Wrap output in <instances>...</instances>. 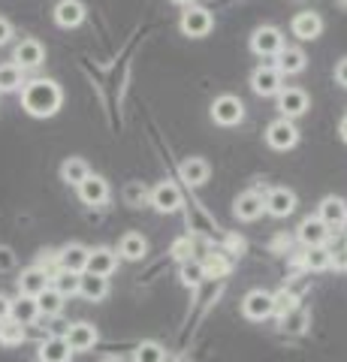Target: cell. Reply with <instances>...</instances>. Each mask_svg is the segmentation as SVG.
<instances>
[{
  "mask_svg": "<svg viewBox=\"0 0 347 362\" xmlns=\"http://www.w3.org/2000/svg\"><path fill=\"white\" fill-rule=\"evenodd\" d=\"M64 103V90L54 78H30L21 88V106L30 118H52Z\"/></svg>",
  "mask_w": 347,
  "mask_h": 362,
  "instance_id": "cell-1",
  "label": "cell"
},
{
  "mask_svg": "<svg viewBox=\"0 0 347 362\" xmlns=\"http://www.w3.org/2000/svg\"><path fill=\"white\" fill-rule=\"evenodd\" d=\"M178 28H182L184 37H194V40H203L211 33V28H215V18H211V13L206 6H184L182 13V21H178Z\"/></svg>",
  "mask_w": 347,
  "mask_h": 362,
  "instance_id": "cell-2",
  "label": "cell"
},
{
  "mask_svg": "<svg viewBox=\"0 0 347 362\" xmlns=\"http://www.w3.org/2000/svg\"><path fill=\"white\" fill-rule=\"evenodd\" d=\"M284 33L278 30L275 25H263L254 30L251 37V52L257 54V58H278V52L284 49Z\"/></svg>",
  "mask_w": 347,
  "mask_h": 362,
  "instance_id": "cell-3",
  "label": "cell"
},
{
  "mask_svg": "<svg viewBox=\"0 0 347 362\" xmlns=\"http://www.w3.org/2000/svg\"><path fill=\"white\" fill-rule=\"evenodd\" d=\"M211 121L220 124V127H236L245 121V103L233 94H220L211 103Z\"/></svg>",
  "mask_w": 347,
  "mask_h": 362,
  "instance_id": "cell-4",
  "label": "cell"
},
{
  "mask_svg": "<svg viewBox=\"0 0 347 362\" xmlns=\"http://www.w3.org/2000/svg\"><path fill=\"white\" fill-rule=\"evenodd\" d=\"M266 142H269V148H275V151H290V148H293V145L299 142L296 124L287 121V118L272 121V124L266 127Z\"/></svg>",
  "mask_w": 347,
  "mask_h": 362,
  "instance_id": "cell-5",
  "label": "cell"
},
{
  "mask_svg": "<svg viewBox=\"0 0 347 362\" xmlns=\"http://www.w3.org/2000/svg\"><path fill=\"white\" fill-rule=\"evenodd\" d=\"M278 109H281V118L293 121L299 115H305V112L311 109V97L305 94L302 88H281V94H278Z\"/></svg>",
  "mask_w": 347,
  "mask_h": 362,
  "instance_id": "cell-6",
  "label": "cell"
},
{
  "mask_svg": "<svg viewBox=\"0 0 347 362\" xmlns=\"http://www.w3.org/2000/svg\"><path fill=\"white\" fill-rule=\"evenodd\" d=\"M284 88V76L275 66H257L251 73V90L257 97H278Z\"/></svg>",
  "mask_w": 347,
  "mask_h": 362,
  "instance_id": "cell-7",
  "label": "cell"
},
{
  "mask_svg": "<svg viewBox=\"0 0 347 362\" xmlns=\"http://www.w3.org/2000/svg\"><path fill=\"white\" fill-rule=\"evenodd\" d=\"M42 61H46V49L33 37H25L13 52V64L21 66V70H37V66H42Z\"/></svg>",
  "mask_w": 347,
  "mask_h": 362,
  "instance_id": "cell-8",
  "label": "cell"
},
{
  "mask_svg": "<svg viewBox=\"0 0 347 362\" xmlns=\"http://www.w3.org/2000/svg\"><path fill=\"white\" fill-rule=\"evenodd\" d=\"M263 206L272 218H287L296 211V194L290 187H269L263 197Z\"/></svg>",
  "mask_w": 347,
  "mask_h": 362,
  "instance_id": "cell-9",
  "label": "cell"
},
{
  "mask_svg": "<svg viewBox=\"0 0 347 362\" xmlns=\"http://www.w3.org/2000/svg\"><path fill=\"white\" fill-rule=\"evenodd\" d=\"M151 206L160 214L178 211L182 209V190H178V185H172V181H160V185L151 190Z\"/></svg>",
  "mask_w": 347,
  "mask_h": 362,
  "instance_id": "cell-10",
  "label": "cell"
},
{
  "mask_svg": "<svg viewBox=\"0 0 347 362\" xmlns=\"http://www.w3.org/2000/svg\"><path fill=\"white\" fill-rule=\"evenodd\" d=\"M290 30H293V37L302 40V42H311L317 40L323 33V18L317 13H311V9H305V13H296L293 21H290Z\"/></svg>",
  "mask_w": 347,
  "mask_h": 362,
  "instance_id": "cell-11",
  "label": "cell"
},
{
  "mask_svg": "<svg viewBox=\"0 0 347 362\" xmlns=\"http://www.w3.org/2000/svg\"><path fill=\"white\" fill-rule=\"evenodd\" d=\"M263 197L266 194H260V190H245V194H239L236 202H233V214H236L239 221H257L266 211Z\"/></svg>",
  "mask_w": 347,
  "mask_h": 362,
  "instance_id": "cell-12",
  "label": "cell"
},
{
  "mask_svg": "<svg viewBox=\"0 0 347 362\" xmlns=\"http://www.w3.org/2000/svg\"><path fill=\"white\" fill-rule=\"evenodd\" d=\"M329 235H332V230L317 218V214L314 218H305L299 223V242L305 247H323L329 242Z\"/></svg>",
  "mask_w": 347,
  "mask_h": 362,
  "instance_id": "cell-13",
  "label": "cell"
},
{
  "mask_svg": "<svg viewBox=\"0 0 347 362\" xmlns=\"http://www.w3.org/2000/svg\"><path fill=\"white\" fill-rule=\"evenodd\" d=\"M242 314L248 317V320H266V317H272V293L251 290L242 302Z\"/></svg>",
  "mask_w": 347,
  "mask_h": 362,
  "instance_id": "cell-14",
  "label": "cell"
},
{
  "mask_svg": "<svg viewBox=\"0 0 347 362\" xmlns=\"http://www.w3.org/2000/svg\"><path fill=\"white\" fill-rule=\"evenodd\" d=\"M178 175H182V181L187 187H199L208 181L211 166L203 160V157H184V160L178 163Z\"/></svg>",
  "mask_w": 347,
  "mask_h": 362,
  "instance_id": "cell-15",
  "label": "cell"
},
{
  "mask_svg": "<svg viewBox=\"0 0 347 362\" xmlns=\"http://www.w3.org/2000/svg\"><path fill=\"white\" fill-rule=\"evenodd\" d=\"M79 199L85 202V206H103V202L109 199V181L103 175H88L82 185H79Z\"/></svg>",
  "mask_w": 347,
  "mask_h": 362,
  "instance_id": "cell-16",
  "label": "cell"
},
{
  "mask_svg": "<svg viewBox=\"0 0 347 362\" xmlns=\"http://www.w3.org/2000/svg\"><path fill=\"white\" fill-rule=\"evenodd\" d=\"M85 4L82 0H58V6H54V21H58V28H79L85 21Z\"/></svg>",
  "mask_w": 347,
  "mask_h": 362,
  "instance_id": "cell-17",
  "label": "cell"
},
{
  "mask_svg": "<svg viewBox=\"0 0 347 362\" xmlns=\"http://www.w3.org/2000/svg\"><path fill=\"white\" fill-rule=\"evenodd\" d=\"M88 247L85 245H66L64 251L58 254V269L61 272H73V275H82V272L88 269Z\"/></svg>",
  "mask_w": 347,
  "mask_h": 362,
  "instance_id": "cell-18",
  "label": "cell"
},
{
  "mask_svg": "<svg viewBox=\"0 0 347 362\" xmlns=\"http://www.w3.org/2000/svg\"><path fill=\"white\" fill-rule=\"evenodd\" d=\"M49 272L46 269H40V266H30V269H25L21 272V278H18V293L21 296H33L37 299L42 290L49 287Z\"/></svg>",
  "mask_w": 347,
  "mask_h": 362,
  "instance_id": "cell-19",
  "label": "cell"
},
{
  "mask_svg": "<svg viewBox=\"0 0 347 362\" xmlns=\"http://www.w3.org/2000/svg\"><path fill=\"white\" fill-rule=\"evenodd\" d=\"M305 64H308L305 52L296 49V45H284V49L278 52V58H275V70L281 76H296V73L305 70Z\"/></svg>",
  "mask_w": 347,
  "mask_h": 362,
  "instance_id": "cell-20",
  "label": "cell"
},
{
  "mask_svg": "<svg viewBox=\"0 0 347 362\" xmlns=\"http://www.w3.org/2000/svg\"><path fill=\"white\" fill-rule=\"evenodd\" d=\"M115 269H118V254L112 251V247H94V251L88 254V269L85 272H91V275L109 278Z\"/></svg>",
  "mask_w": 347,
  "mask_h": 362,
  "instance_id": "cell-21",
  "label": "cell"
},
{
  "mask_svg": "<svg viewBox=\"0 0 347 362\" xmlns=\"http://www.w3.org/2000/svg\"><path fill=\"white\" fill-rule=\"evenodd\" d=\"M317 218L327 223L329 230H339V226H344V221H347V202L341 197H327L317 209Z\"/></svg>",
  "mask_w": 347,
  "mask_h": 362,
  "instance_id": "cell-22",
  "label": "cell"
},
{
  "mask_svg": "<svg viewBox=\"0 0 347 362\" xmlns=\"http://www.w3.org/2000/svg\"><path fill=\"white\" fill-rule=\"evenodd\" d=\"M66 344H70L73 354H82V350H91L97 344V329L91 323H73L70 332H66Z\"/></svg>",
  "mask_w": 347,
  "mask_h": 362,
  "instance_id": "cell-23",
  "label": "cell"
},
{
  "mask_svg": "<svg viewBox=\"0 0 347 362\" xmlns=\"http://www.w3.org/2000/svg\"><path fill=\"white\" fill-rule=\"evenodd\" d=\"M79 296H85L88 302H103L109 296V281L91 275V272H82L79 275Z\"/></svg>",
  "mask_w": 347,
  "mask_h": 362,
  "instance_id": "cell-24",
  "label": "cell"
},
{
  "mask_svg": "<svg viewBox=\"0 0 347 362\" xmlns=\"http://www.w3.org/2000/svg\"><path fill=\"white\" fill-rule=\"evenodd\" d=\"M70 344H66V338H46V341L40 344V362H70Z\"/></svg>",
  "mask_w": 347,
  "mask_h": 362,
  "instance_id": "cell-25",
  "label": "cell"
},
{
  "mask_svg": "<svg viewBox=\"0 0 347 362\" xmlns=\"http://www.w3.org/2000/svg\"><path fill=\"white\" fill-rule=\"evenodd\" d=\"M118 254L124 259H130V263H136V259H142L148 254V242H145L142 233H127L124 239L118 242Z\"/></svg>",
  "mask_w": 347,
  "mask_h": 362,
  "instance_id": "cell-26",
  "label": "cell"
},
{
  "mask_svg": "<svg viewBox=\"0 0 347 362\" xmlns=\"http://www.w3.org/2000/svg\"><path fill=\"white\" fill-rule=\"evenodd\" d=\"M88 175H91V166H88L82 157H66V160L61 163V178L66 181V185L79 187Z\"/></svg>",
  "mask_w": 347,
  "mask_h": 362,
  "instance_id": "cell-27",
  "label": "cell"
},
{
  "mask_svg": "<svg viewBox=\"0 0 347 362\" xmlns=\"http://www.w3.org/2000/svg\"><path fill=\"white\" fill-rule=\"evenodd\" d=\"M9 317H13L16 323H21V326L33 323V320L40 317V305H37V299H33V296H18V299L13 302V308H9Z\"/></svg>",
  "mask_w": 347,
  "mask_h": 362,
  "instance_id": "cell-28",
  "label": "cell"
},
{
  "mask_svg": "<svg viewBox=\"0 0 347 362\" xmlns=\"http://www.w3.org/2000/svg\"><path fill=\"white\" fill-rule=\"evenodd\" d=\"M25 88V70L16 64H0V94H13Z\"/></svg>",
  "mask_w": 347,
  "mask_h": 362,
  "instance_id": "cell-29",
  "label": "cell"
},
{
  "mask_svg": "<svg viewBox=\"0 0 347 362\" xmlns=\"http://www.w3.org/2000/svg\"><path fill=\"white\" fill-rule=\"evenodd\" d=\"M37 305H40V314H46V317H58V314L64 311V296H61V293L49 284V287L37 296Z\"/></svg>",
  "mask_w": 347,
  "mask_h": 362,
  "instance_id": "cell-30",
  "label": "cell"
},
{
  "mask_svg": "<svg viewBox=\"0 0 347 362\" xmlns=\"http://www.w3.org/2000/svg\"><path fill=\"white\" fill-rule=\"evenodd\" d=\"M308 323H311V317H308V311L302 308V305H299V308H293L290 314H284V317H281V329H284V332H290V335H302V332L308 329Z\"/></svg>",
  "mask_w": 347,
  "mask_h": 362,
  "instance_id": "cell-31",
  "label": "cell"
},
{
  "mask_svg": "<svg viewBox=\"0 0 347 362\" xmlns=\"http://www.w3.org/2000/svg\"><path fill=\"white\" fill-rule=\"evenodd\" d=\"M230 259L223 257V251H211L206 259H203V272L206 278H227L230 275Z\"/></svg>",
  "mask_w": 347,
  "mask_h": 362,
  "instance_id": "cell-32",
  "label": "cell"
},
{
  "mask_svg": "<svg viewBox=\"0 0 347 362\" xmlns=\"http://www.w3.org/2000/svg\"><path fill=\"white\" fill-rule=\"evenodd\" d=\"M25 341V326L16 323L13 317H6L4 323H0V344L4 347H18Z\"/></svg>",
  "mask_w": 347,
  "mask_h": 362,
  "instance_id": "cell-33",
  "label": "cell"
},
{
  "mask_svg": "<svg viewBox=\"0 0 347 362\" xmlns=\"http://www.w3.org/2000/svg\"><path fill=\"white\" fill-rule=\"evenodd\" d=\"M49 284L66 299V296H76V293H79V275H73V272H54Z\"/></svg>",
  "mask_w": 347,
  "mask_h": 362,
  "instance_id": "cell-34",
  "label": "cell"
},
{
  "mask_svg": "<svg viewBox=\"0 0 347 362\" xmlns=\"http://www.w3.org/2000/svg\"><path fill=\"white\" fill-rule=\"evenodd\" d=\"M293 308H299V296L293 290H278V293H272V314H278V317H284V314H290Z\"/></svg>",
  "mask_w": 347,
  "mask_h": 362,
  "instance_id": "cell-35",
  "label": "cell"
},
{
  "mask_svg": "<svg viewBox=\"0 0 347 362\" xmlns=\"http://www.w3.org/2000/svg\"><path fill=\"white\" fill-rule=\"evenodd\" d=\"M332 266V251L327 245L323 247H308L305 251V269L311 272H323V269H329Z\"/></svg>",
  "mask_w": 347,
  "mask_h": 362,
  "instance_id": "cell-36",
  "label": "cell"
},
{
  "mask_svg": "<svg viewBox=\"0 0 347 362\" xmlns=\"http://www.w3.org/2000/svg\"><path fill=\"white\" fill-rule=\"evenodd\" d=\"M124 202L130 209H142L145 202H151V190L142 185V181H130L124 187Z\"/></svg>",
  "mask_w": 347,
  "mask_h": 362,
  "instance_id": "cell-37",
  "label": "cell"
},
{
  "mask_svg": "<svg viewBox=\"0 0 347 362\" xmlns=\"http://www.w3.org/2000/svg\"><path fill=\"white\" fill-rule=\"evenodd\" d=\"M133 362H166V350L158 341H142L133 350Z\"/></svg>",
  "mask_w": 347,
  "mask_h": 362,
  "instance_id": "cell-38",
  "label": "cell"
},
{
  "mask_svg": "<svg viewBox=\"0 0 347 362\" xmlns=\"http://www.w3.org/2000/svg\"><path fill=\"white\" fill-rule=\"evenodd\" d=\"M182 281L187 287H196L206 281V272H203V263H196V259H184L182 263Z\"/></svg>",
  "mask_w": 347,
  "mask_h": 362,
  "instance_id": "cell-39",
  "label": "cell"
},
{
  "mask_svg": "<svg viewBox=\"0 0 347 362\" xmlns=\"http://www.w3.org/2000/svg\"><path fill=\"white\" fill-rule=\"evenodd\" d=\"M16 266V254L9 247H0V272H9Z\"/></svg>",
  "mask_w": 347,
  "mask_h": 362,
  "instance_id": "cell-40",
  "label": "cell"
},
{
  "mask_svg": "<svg viewBox=\"0 0 347 362\" xmlns=\"http://www.w3.org/2000/svg\"><path fill=\"white\" fill-rule=\"evenodd\" d=\"M190 247H194V242H190V239H182V242H175L172 254H175L178 259H187V257H190Z\"/></svg>",
  "mask_w": 347,
  "mask_h": 362,
  "instance_id": "cell-41",
  "label": "cell"
},
{
  "mask_svg": "<svg viewBox=\"0 0 347 362\" xmlns=\"http://www.w3.org/2000/svg\"><path fill=\"white\" fill-rule=\"evenodd\" d=\"M245 251V239H239V235H227V251L223 254H242Z\"/></svg>",
  "mask_w": 347,
  "mask_h": 362,
  "instance_id": "cell-42",
  "label": "cell"
},
{
  "mask_svg": "<svg viewBox=\"0 0 347 362\" xmlns=\"http://www.w3.org/2000/svg\"><path fill=\"white\" fill-rule=\"evenodd\" d=\"M335 82H339L341 88H347V58H341L339 64H335Z\"/></svg>",
  "mask_w": 347,
  "mask_h": 362,
  "instance_id": "cell-43",
  "label": "cell"
},
{
  "mask_svg": "<svg viewBox=\"0 0 347 362\" xmlns=\"http://www.w3.org/2000/svg\"><path fill=\"white\" fill-rule=\"evenodd\" d=\"M13 40V25H9V18H0V45H6Z\"/></svg>",
  "mask_w": 347,
  "mask_h": 362,
  "instance_id": "cell-44",
  "label": "cell"
},
{
  "mask_svg": "<svg viewBox=\"0 0 347 362\" xmlns=\"http://www.w3.org/2000/svg\"><path fill=\"white\" fill-rule=\"evenodd\" d=\"M332 266L339 269V272H347V251H339V254H332Z\"/></svg>",
  "mask_w": 347,
  "mask_h": 362,
  "instance_id": "cell-45",
  "label": "cell"
},
{
  "mask_svg": "<svg viewBox=\"0 0 347 362\" xmlns=\"http://www.w3.org/2000/svg\"><path fill=\"white\" fill-rule=\"evenodd\" d=\"M9 308H13V302H9V299L4 296V293H0V323H4L6 317H9Z\"/></svg>",
  "mask_w": 347,
  "mask_h": 362,
  "instance_id": "cell-46",
  "label": "cell"
},
{
  "mask_svg": "<svg viewBox=\"0 0 347 362\" xmlns=\"http://www.w3.org/2000/svg\"><path fill=\"white\" fill-rule=\"evenodd\" d=\"M339 133H341V139L347 142V115L341 118V124H339Z\"/></svg>",
  "mask_w": 347,
  "mask_h": 362,
  "instance_id": "cell-47",
  "label": "cell"
},
{
  "mask_svg": "<svg viewBox=\"0 0 347 362\" xmlns=\"http://www.w3.org/2000/svg\"><path fill=\"white\" fill-rule=\"evenodd\" d=\"M172 4H182V6H194V0H172Z\"/></svg>",
  "mask_w": 347,
  "mask_h": 362,
  "instance_id": "cell-48",
  "label": "cell"
},
{
  "mask_svg": "<svg viewBox=\"0 0 347 362\" xmlns=\"http://www.w3.org/2000/svg\"><path fill=\"white\" fill-rule=\"evenodd\" d=\"M103 362H124V359H118V356H106Z\"/></svg>",
  "mask_w": 347,
  "mask_h": 362,
  "instance_id": "cell-49",
  "label": "cell"
},
{
  "mask_svg": "<svg viewBox=\"0 0 347 362\" xmlns=\"http://www.w3.org/2000/svg\"><path fill=\"white\" fill-rule=\"evenodd\" d=\"M172 362H190V359H187V356H178V359H172Z\"/></svg>",
  "mask_w": 347,
  "mask_h": 362,
  "instance_id": "cell-50",
  "label": "cell"
},
{
  "mask_svg": "<svg viewBox=\"0 0 347 362\" xmlns=\"http://www.w3.org/2000/svg\"><path fill=\"white\" fill-rule=\"evenodd\" d=\"M339 4H341V6H347V0H339Z\"/></svg>",
  "mask_w": 347,
  "mask_h": 362,
  "instance_id": "cell-51",
  "label": "cell"
},
{
  "mask_svg": "<svg viewBox=\"0 0 347 362\" xmlns=\"http://www.w3.org/2000/svg\"><path fill=\"white\" fill-rule=\"evenodd\" d=\"M344 251H347V245H344Z\"/></svg>",
  "mask_w": 347,
  "mask_h": 362,
  "instance_id": "cell-52",
  "label": "cell"
},
{
  "mask_svg": "<svg viewBox=\"0 0 347 362\" xmlns=\"http://www.w3.org/2000/svg\"><path fill=\"white\" fill-rule=\"evenodd\" d=\"M344 226H347V221H344Z\"/></svg>",
  "mask_w": 347,
  "mask_h": 362,
  "instance_id": "cell-53",
  "label": "cell"
}]
</instances>
